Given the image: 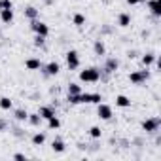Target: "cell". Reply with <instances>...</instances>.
Wrapping results in <instances>:
<instances>
[{
  "mask_svg": "<svg viewBox=\"0 0 161 161\" xmlns=\"http://www.w3.org/2000/svg\"><path fill=\"white\" fill-rule=\"evenodd\" d=\"M80 80L86 82V84H97V82H101V68L91 66V68H86V70H80Z\"/></svg>",
  "mask_w": 161,
  "mask_h": 161,
  "instance_id": "6da1fadb",
  "label": "cell"
},
{
  "mask_svg": "<svg viewBox=\"0 0 161 161\" xmlns=\"http://www.w3.org/2000/svg\"><path fill=\"white\" fill-rule=\"evenodd\" d=\"M148 78H150V70H148V66H146V70H135V72H131V74H129V82L135 84V86H140V84L146 82Z\"/></svg>",
  "mask_w": 161,
  "mask_h": 161,
  "instance_id": "7a4b0ae2",
  "label": "cell"
},
{
  "mask_svg": "<svg viewBox=\"0 0 161 161\" xmlns=\"http://www.w3.org/2000/svg\"><path fill=\"white\" fill-rule=\"evenodd\" d=\"M159 125H161V119L157 116L155 118H148V119L142 121V131H146L148 135H152V133H157L159 131Z\"/></svg>",
  "mask_w": 161,
  "mask_h": 161,
  "instance_id": "3957f363",
  "label": "cell"
},
{
  "mask_svg": "<svg viewBox=\"0 0 161 161\" xmlns=\"http://www.w3.org/2000/svg\"><path fill=\"white\" fill-rule=\"evenodd\" d=\"M31 29H32V32H34V34L46 36V38H47V34H49V27H47L44 21H40V19H34V21H31Z\"/></svg>",
  "mask_w": 161,
  "mask_h": 161,
  "instance_id": "277c9868",
  "label": "cell"
},
{
  "mask_svg": "<svg viewBox=\"0 0 161 161\" xmlns=\"http://www.w3.org/2000/svg\"><path fill=\"white\" fill-rule=\"evenodd\" d=\"M97 116H99L101 119L108 121V119H112L114 110H112V106H110V104H106V103H99V106H97Z\"/></svg>",
  "mask_w": 161,
  "mask_h": 161,
  "instance_id": "5b68a950",
  "label": "cell"
},
{
  "mask_svg": "<svg viewBox=\"0 0 161 161\" xmlns=\"http://www.w3.org/2000/svg\"><path fill=\"white\" fill-rule=\"evenodd\" d=\"M66 66H68L70 70H76V68H80V55H78V51L70 49V51L66 53Z\"/></svg>",
  "mask_w": 161,
  "mask_h": 161,
  "instance_id": "8992f818",
  "label": "cell"
},
{
  "mask_svg": "<svg viewBox=\"0 0 161 161\" xmlns=\"http://www.w3.org/2000/svg\"><path fill=\"white\" fill-rule=\"evenodd\" d=\"M46 76H57L59 72H61V64L57 63V61H51V63H47V64H42V68H40Z\"/></svg>",
  "mask_w": 161,
  "mask_h": 161,
  "instance_id": "52a82bcc",
  "label": "cell"
},
{
  "mask_svg": "<svg viewBox=\"0 0 161 161\" xmlns=\"http://www.w3.org/2000/svg\"><path fill=\"white\" fill-rule=\"evenodd\" d=\"M14 8H8V10H0V21L4 25H12L14 23Z\"/></svg>",
  "mask_w": 161,
  "mask_h": 161,
  "instance_id": "ba28073f",
  "label": "cell"
},
{
  "mask_svg": "<svg viewBox=\"0 0 161 161\" xmlns=\"http://www.w3.org/2000/svg\"><path fill=\"white\" fill-rule=\"evenodd\" d=\"M146 4L152 12L153 17H161V4H159V0H146Z\"/></svg>",
  "mask_w": 161,
  "mask_h": 161,
  "instance_id": "9c48e42d",
  "label": "cell"
},
{
  "mask_svg": "<svg viewBox=\"0 0 161 161\" xmlns=\"http://www.w3.org/2000/svg\"><path fill=\"white\" fill-rule=\"evenodd\" d=\"M42 64H44V63H42L38 57H31V59L25 61V68H27V70H40Z\"/></svg>",
  "mask_w": 161,
  "mask_h": 161,
  "instance_id": "30bf717a",
  "label": "cell"
},
{
  "mask_svg": "<svg viewBox=\"0 0 161 161\" xmlns=\"http://www.w3.org/2000/svg\"><path fill=\"white\" fill-rule=\"evenodd\" d=\"M118 66H119V61H118L116 57H108V59L104 61V66H103V68H104L106 72H110V74H112V72H116V70H118Z\"/></svg>",
  "mask_w": 161,
  "mask_h": 161,
  "instance_id": "8fae6325",
  "label": "cell"
},
{
  "mask_svg": "<svg viewBox=\"0 0 161 161\" xmlns=\"http://www.w3.org/2000/svg\"><path fill=\"white\" fill-rule=\"evenodd\" d=\"M93 51H95V55H99V57L106 55V46H104V42H103V40H95V44H93Z\"/></svg>",
  "mask_w": 161,
  "mask_h": 161,
  "instance_id": "7c38bea8",
  "label": "cell"
},
{
  "mask_svg": "<svg viewBox=\"0 0 161 161\" xmlns=\"http://www.w3.org/2000/svg\"><path fill=\"white\" fill-rule=\"evenodd\" d=\"M116 106L119 108H131V99L125 95H116Z\"/></svg>",
  "mask_w": 161,
  "mask_h": 161,
  "instance_id": "4fadbf2b",
  "label": "cell"
},
{
  "mask_svg": "<svg viewBox=\"0 0 161 161\" xmlns=\"http://www.w3.org/2000/svg\"><path fill=\"white\" fill-rule=\"evenodd\" d=\"M131 25V15L129 14H119L118 15V27H121V29H125V27H129Z\"/></svg>",
  "mask_w": 161,
  "mask_h": 161,
  "instance_id": "5bb4252c",
  "label": "cell"
},
{
  "mask_svg": "<svg viewBox=\"0 0 161 161\" xmlns=\"http://www.w3.org/2000/svg\"><path fill=\"white\" fill-rule=\"evenodd\" d=\"M38 114H40V118H42V119H49L51 116H55V110H53L51 106H40Z\"/></svg>",
  "mask_w": 161,
  "mask_h": 161,
  "instance_id": "9a60e30c",
  "label": "cell"
},
{
  "mask_svg": "<svg viewBox=\"0 0 161 161\" xmlns=\"http://www.w3.org/2000/svg\"><path fill=\"white\" fill-rule=\"evenodd\" d=\"M27 121H29L32 127H40V125H42V118H40V114H38V112L29 114V116H27Z\"/></svg>",
  "mask_w": 161,
  "mask_h": 161,
  "instance_id": "2e32d148",
  "label": "cell"
},
{
  "mask_svg": "<svg viewBox=\"0 0 161 161\" xmlns=\"http://www.w3.org/2000/svg\"><path fill=\"white\" fill-rule=\"evenodd\" d=\"M51 150H53V152H57V153H63V152L66 150V144H64L61 138H55V140L51 142Z\"/></svg>",
  "mask_w": 161,
  "mask_h": 161,
  "instance_id": "e0dca14e",
  "label": "cell"
},
{
  "mask_svg": "<svg viewBox=\"0 0 161 161\" xmlns=\"http://www.w3.org/2000/svg\"><path fill=\"white\" fill-rule=\"evenodd\" d=\"M38 15H40V12H38L34 6H29V8H25V17H27V19L34 21V19H38Z\"/></svg>",
  "mask_w": 161,
  "mask_h": 161,
  "instance_id": "ac0fdd59",
  "label": "cell"
},
{
  "mask_svg": "<svg viewBox=\"0 0 161 161\" xmlns=\"http://www.w3.org/2000/svg\"><path fill=\"white\" fill-rule=\"evenodd\" d=\"M140 61H142L144 66H150V64H153V63L157 61V55H155V53H144Z\"/></svg>",
  "mask_w": 161,
  "mask_h": 161,
  "instance_id": "d6986e66",
  "label": "cell"
},
{
  "mask_svg": "<svg viewBox=\"0 0 161 161\" xmlns=\"http://www.w3.org/2000/svg\"><path fill=\"white\" fill-rule=\"evenodd\" d=\"M31 140H32V144H34V146H42V144L46 142V133H40V131H38V133H34Z\"/></svg>",
  "mask_w": 161,
  "mask_h": 161,
  "instance_id": "ffe728a7",
  "label": "cell"
},
{
  "mask_svg": "<svg viewBox=\"0 0 161 161\" xmlns=\"http://www.w3.org/2000/svg\"><path fill=\"white\" fill-rule=\"evenodd\" d=\"M27 116H29V112H27L25 108H17V110H14V118H15L17 121H27Z\"/></svg>",
  "mask_w": 161,
  "mask_h": 161,
  "instance_id": "44dd1931",
  "label": "cell"
},
{
  "mask_svg": "<svg viewBox=\"0 0 161 161\" xmlns=\"http://www.w3.org/2000/svg\"><path fill=\"white\" fill-rule=\"evenodd\" d=\"M46 121H47V127H49L51 131H55V129H59V127H61V119L57 118V114H55V116H51V118H49V119H46Z\"/></svg>",
  "mask_w": 161,
  "mask_h": 161,
  "instance_id": "7402d4cb",
  "label": "cell"
},
{
  "mask_svg": "<svg viewBox=\"0 0 161 161\" xmlns=\"http://www.w3.org/2000/svg\"><path fill=\"white\" fill-rule=\"evenodd\" d=\"M0 108H2V110H12L14 108V101L10 97H2V99H0Z\"/></svg>",
  "mask_w": 161,
  "mask_h": 161,
  "instance_id": "603a6c76",
  "label": "cell"
},
{
  "mask_svg": "<svg viewBox=\"0 0 161 161\" xmlns=\"http://www.w3.org/2000/svg\"><path fill=\"white\" fill-rule=\"evenodd\" d=\"M72 23H74L76 27H82V25H86V15H84V14H74V17H72Z\"/></svg>",
  "mask_w": 161,
  "mask_h": 161,
  "instance_id": "cb8c5ba5",
  "label": "cell"
},
{
  "mask_svg": "<svg viewBox=\"0 0 161 161\" xmlns=\"http://www.w3.org/2000/svg\"><path fill=\"white\" fill-rule=\"evenodd\" d=\"M89 136H91V138H101V136H103V129H101L99 125H93V127L89 129Z\"/></svg>",
  "mask_w": 161,
  "mask_h": 161,
  "instance_id": "d4e9b609",
  "label": "cell"
},
{
  "mask_svg": "<svg viewBox=\"0 0 161 161\" xmlns=\"http://www.w3.org/2000/svg\"><path fill=\"white\" fill-rule=\"evenodd\" d=\"M78 93H82V87L78 84H70L68 86V95H78Z\"/></svg>",
  "mask_w": 161,
  "mask_h": 161,
  "instance_id": "484cf974",
  "label": "cell"
},
{
  "mask_svg": "<svg viewBox=\"0 0 161 161\" xmlns=\"http://www.w3.org/2000/svg\"><path fill=\"white\" fill-rule=\"evenodd\" d=\"M44 44H46V36L36 34V36H34V46H36V47H42Z\"/></svg>",
  "mask_w": 161,
  "mask_h": 161,
  "instance_id": "4316f807",
  "label": "cell"
},
{
  "mask_svg": "<svg viewBox=\"0 0 161 161\" xmlns=\"http://www.w3.org/2000/svg\"><path fill=\"white\" fill-rule=\"evenodd\" d=\"M103 101V95L101 93H91V104H99Z\"/></svg>",
  "mask_w": 161,
  "mask_h": 161,
  "instance_id": "83f0119b",
  "label": "cell"
},
{
  "mask_svg": "<svg viewBox=\"0 0 161 161\" xmlns=\"http://www.w3.org/2000/svg\"><path fill=\"white\" fill-rule=\"evenodd\" d=\"M8 8H14L12 0H0V10H8Z\"/></svg>",
  "mask_w": 161,
  "mask_h": 161,
  "instance_id": "f1b7e54d",
  "label": "cell"
},
{
  "mask_svg": "<svg viewBox=\"0 0 161 161\" xmlns=\"http://www.w3.org/2000/svg\"><path fill=\"white\" fill-rule=\"evenodd\" d=\"M146 0H127V4L129 6H136V4H144Z\"/></svg>",
  "mask_w": 161,
  "mask_h": 161,
  "instance_id": "f546056e",
  "label": "cell"
},
{
  "mask_svg": "<svg viewBox=\"0 0 161 161\" xmlns=\"http://www.w3.org/2000/svg\"><path fill=\"white\" fill-rule=\"evenodd\" d=\"M14 159H17V161H23V159H25V161H27V155H25V153H14Z\"/></svg>",
  "mask_w": 161,
  "mask_h": 161,
  "instance_id": "4dcf8cb0",
  "label": "cell"
},
{
  "mask_svg": "<svg viewBox=\"0 0 161 161\" xmlns=\"http://www.w3.org/2000/svg\"><path fill=\"white\" fill-rule=\"evenodd\" d=\"M2 129H6V121H2V119H0V131H2Z\"/></svg>",
  "mask_w": 161,
  "mask_h": 161,
  "instance_id": "1f68e13d",
  "label": "cell"
},
{
  "mask_svg": "<svg viewBox=\"0 0 161 161\" xmlns=\"http://www.w3.org/2000/svg\"><path fill=\"white\" fill-rule=\"evenodd\" d=\"M44 4H46V6H51V4H53V0H44Z\"/></svg>",
  "mask_w": 161,
  "mask_h": 161,
  "instance_id": "d6a6232c",
  "label": "cell"
},
{
  "mask_svg": "<svg viewBox=\"0 0 161 161\" xmlns=\"http://www.w3.org/2000/svg\"><path fill=\"white\" fill-rule=\"evenodd\" d=\"M78 2H82V0H78Z\"/></svg>",
  "mask_w": 161,
  "mask_h": 161,
  "instance_id": "836d02e7",
  "label": "cell"
},
{
  "mask_svg": "<svg viewBox=\"0 0 161 161\" xmlns=\"http://www.w3.org/2000/svg\"><path fill=\"white\" fill-rule=\"evenodd\" d=\"M0 36H2V32H0Z\"/></svg>",
  "mask_w": 161,
  "mask_h": 161,
  "instance_id": "e575fe53",
  "label": "cell"
}]
</instances>
